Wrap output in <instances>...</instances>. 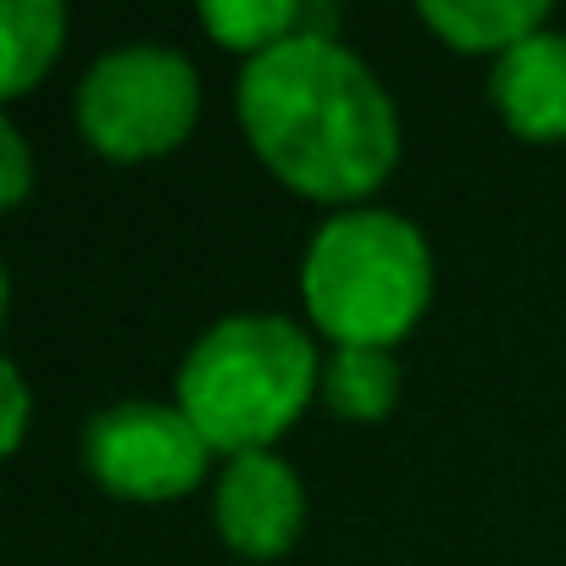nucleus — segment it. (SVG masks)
<instances>
[{"mask_svg":"<svg viewBox=\"0 0 566 566\" xmlns=\"http://www.w3.org/2000/svg\"><path fill=\"white\" fill-rule=\"evenodd\" d=\"M233 106L255 161L301 200L350 211L400 167V112L339 40L301 34L250 56Z\"/></svg>","mask_w":566,"mask_h":566,"instance_id":"f257e3e1","label":"nucleus"},{"mask_svg":"<svg viewBox=\"0 0 566 566\" xmlns=\"http://www.w3.org/2000/svg\"><path fill=\"white\" fill-rule=\"evenodd\" d=\"M301 301L317 334L339 345L395 350L433 301V250L400 211H334L301 261Z\"/></svg>","mask_w":566,"mask_h":566,"instance_id":"7ed1b4c3","label":"nucleus"},{"mask_svg":"<svg viewBox=\"0 0 566 566\" xmlns=\"http://www.w3.org/2000/svg\"><path fill=\"white\" fill-rule=\"evenodd\" d=\"M417 18L450 51L494 56V62L511 45H522L527 34L549 29V7H544V0H422Z\"/></svg>","mask_w":566,"mask_h":566,"instance_id":"6e6552de","label":"nucleus"},{"mask_svg":"<svg viewBox=\"0 0 566 566\" xmlns=\"http://www.w3.org/2000/svg\"><path fill=\"white\" fill-rule=\"evenodd\" d=\"M73 123L84 145L106 161L134 167L172 156L200 123V73L184 51L161 40L112 45L78 78Z\"/></svg>","mask_w":566,"mask_h":566,"instance_id":"20e7f679","label":"nucleus"},{"mask_svg":"<svg viewBox=\"0 0 566 566\" xmlns=\"http://www.w3.org/2000/svg\"><path fill=\"white\" fill-rule=\"evenodd\" d=\"M500 123L527 145H566V34L538 29L489 67Z\"/></svg>","mask_w":566,"mask_h":566,"instance_id":"0eeeda50","label":"nucleus"},{"mask_svg":"<svg viewBox=\"0 0 566 566\" xmlns=\"http://www.w3.org/2000/svg\"><path fill=\"white\" fill-rule=\"evenodd\" d=\"M34 189V161H29V139L12 117H0V206L18 211Z\"/></svg>","mask_w":566,"mask_h":566,"instance_id":"f8f14e48","label":"nucleus"},{"mask_svg":"<svg viewBox=\"0 0 566 566\" xmlns=\"http://www.w3.org/2000/svg\"><path fill=\"white\" fill-rule=\"evenodd\" d=\"M323 406L339 422H384L400 406V361L395 350L339 345L323 356Z\"/></svg>","mask_w":566,"mask_h":566,"instance_id":"9d476101","label":"nucleus"},{"mask_svg":"<svg viewBox=\"0 0 566 566\" xmlns=\"http://www.w3.org/2000/svg\"><path fill=\"white\" fill-rule=\"evenodd\" d=\"M0 395H7V400H0V406H7V428H0V450H7V455H18L23 450V439H29V378H23V367L7 356V361H0Z\"/></svg>","mask_w":566,"mask_h":566,"instance_id":"ddd939ff","label":"nucleus"},{"mask_svg":"<svg viewBox=\"0 0 566 566\" xmlns=\"http://www.w3.org/2000/svg\"><path fill=\"white\" fill-rule=\"evenodd\" d=\"M67 12L56 0H7L0 7V95L23 101L62 56Z\"/></svg>","mask_w":566,"mask_h":566,"instance_id":"1a4fd4ad","label":"nucleus"},{"mask_svg":"<svg viewBox=\"0 0 566 566\" xmlns=\"http://www.w3.org/2000/svg\"><path fill=\"white\" fill-rule=\"evenodd\" d=\"M317 389L323 356L312 334L277 312H233L178 361V411L228 461L283 439Z\"/></svg>","mask_w":566,"mask_h":566,"instance_id":"f03ea898","label":"nucleus"},{"mask_svg":"<svg viewBox=\"0 0 566 566\" xmlns=\"http://www.w3.org/2000/svg\"><path fill=\"white\" fill-rule=\"evenodd\" d=\"M200 29L217 45H228L250 62V56H266L272 45H283V40L312 34V7H301V0H206Z\"/></svg>","mask_w":566,"mask_h":566,"instance_id":"9b49d317","label":"nucleus"},{"mask_svg":"<svg viewBox=\"0 0 566 566\" xmlns=\"http://www.w3.org/2000/svg\"><path fill=\"white\" fill-rule=\"evenodd\" d=\"M211 444L178 411V400H117L84 428V467L112 500L167 505L206 483Z\"/></svg>","mask_w":566,"mask_h":566,"instance_id":"39448f33","label":"nucleus"},{"mask_svg":"<svg viewBox=\"0 0 566 566\" xmlns=\"http://www.w3.org/2000/svg\"><path fill=\"white\" fill-rule=\"evenodd\" d=\"M211 522H217V538L233 555L277 560V555H290L306 533V483L272 450L233 455L222 467L217 489H211Z\"/></svg>","mask_w":566,"mask_h":566,"instance_id":"423d86ee","label":"nucleus"}]
</instances>
